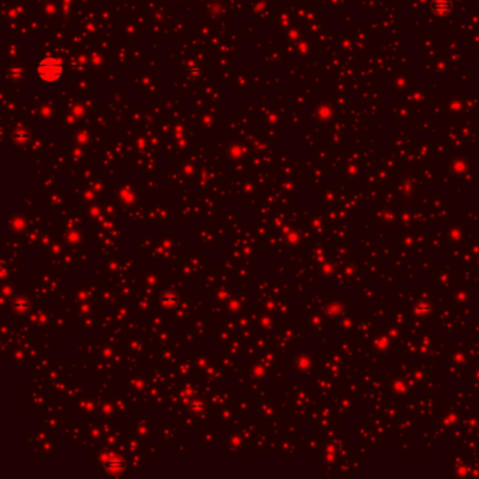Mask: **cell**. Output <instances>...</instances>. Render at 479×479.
Returning a JSON list of instances; mask_svg holds the SVG:
<instances>
[{
	"label": "cell",
	"instance_id": "6da1fadb",
	"mask_svg": "<svg viewBox=\"0 0 479 479\" xmlns=\"http://www.w3.org/2000/svg\"><path fill=\"white\" fill-rule=\"evenodd\" d=\"M62 64L59 59L55 58H45L37 66V76L41 82L45 83H55L62 78Z\"/></svg>",
	"mask_w": 479,
	"mask_h": 479
}]
</instances>
